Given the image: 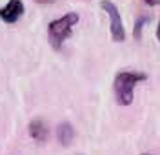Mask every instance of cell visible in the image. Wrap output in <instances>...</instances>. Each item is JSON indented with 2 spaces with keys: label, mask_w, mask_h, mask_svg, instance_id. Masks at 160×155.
I'll return each mask as SVG.
<instances>
[{
  "label": "cell",
  "mask_w": 160,
  "mask_h": 155,
  "mask_svg": "<svg viewBox=\"0 0 160 155\" xmlns=\"http://www.w3.org/2000/svg\"><path fill=\"white\" fill-rule=\"evenodd\" d=\"M57 137H58V141L62 142V146H69L73 142V139H75V130H73V126L69 122H62L58 124V128H57Z\"/></svg>",
  "instance_id": "8992f818"
},
{
  "label": "cell",
  "mask_w": 160,
  "mask_h": 155,
  "mask_svg": "<svg viewBox=\"0 0 160 155\" xmlns=\"http://www.w3.org/2000/svg\"><path fill=\"white\" fill-rule=\"evenodd\" d=\"M24 2L22 0H9L2 9H0V20L6 24H15L18 22V18L24 15Z\"/></svg>",
  "instance_id": "277c9868"
},
{
  "label": "cell",
  "mask_w": 160,
  "mask_h": 155,
  "mask_svg": "<svg viewBox=\"0 0 160 155\" xmlns=\"http://www.w3.org/2000/svg\"><path fill=\"white\" fill-rule=\"evenodd\" d=\"M78 20H80V15L71 11V13H66L64 17H60L57 20L49 22L48 37H49V44L53 46V49H60L64 46V42L71 37L73 28L78 24Z\"/></svg>",
  "instance_id": "7a4b0ae2"
},
{
  "label": "cell",
  "mask_w": 160,
  "mask_h": 155,
  "mask_svg": "<svg viewBox=\"0 0 160 155\" xmlns=\"http://www.w3.org/2000/svg\"><path fill=\"white\" fill-rule=\"evenodd\" d=\"M28 132H29L31 139L37 141V142H44V141L48 139V126L44 124L42 119H35V121H31L29 126H28Z\"/></svg>",
  "instance_id": "5b68a950"
},
{
  "label": "cell",
  "mask_w": 160,
  "mask_h": 155,
  "mask_svg": "<svg viewBox=\"0 0 160 155\" xmlns=\"http://www.w3.org/2000/svg\"><path fill=\"white\" fill-rule=\"evenodd\" d=\"M35 2H38V4H53V2H57V0H35Z\"/></svg>",
  "instance_id": "9c48e42d"
},
{
  "label": "cell",
  "mask_w": 160,
  "mask_h": 155,
  "mask_svg": "<svg viewBox=\"0 0 160 155\" xmlns=\"http://www.w3.org/2000/svg\"><path fill=\"white\" fill-rule=\"evenodd\" d=\"M100 8L108 13L109 17V29H111V39L115 42H124L126 40V29H124V24L120 18V11L118 8L111 2V0H102L100 2Z\"/></svg>",
  "instance_id": "3957f363"
},
{
  "label": "cell",
  "mask_w": 160,
  "mask_h": 155,
  "mask_svg": "<svg viewBox=\"0 0 160 155\" xmlns=\"http://www.w3.org/2000/svg\"><path fill=\"white\" fill-rule=\"evenodd\" d=\"M148 6H157V4H160V0H144Z\"/></svg>",
  "instance_id": "ba28073f"
},
{
  "label": "cell",
  "mask_w": 160,
  "mask_h": 155,
  "mask_svg": "<svg viewBox=\"0 0 160 155\" xmlns=\"http://www.w3.org/2000/svg\"><path fill=\"white\" fill-rule=\"evenodd\" d=\"M142 155H153V153H142Z\"/></svg>",
  "instance_id": "8fae6325"
},
{
  "label": "cell",
  "mask_w": 160,
  "mask_h": 155,
  "mask_svg": "<svg viewBox=\"0 0 160 155\" xmlns=\"http://www.w3.org/2000/svg\"><path fill=\"white\" fill-rule=\"evenodd\" d=\"M148 75L138 71H120L117 73L115 80H113V91L115 99L120 106H129L133 102V90L135 86L142 80H146Z\"/></svg>",
  "instance_id": "6da1fadb"
},
{
  "label": "cell",
  "mask_w": 160,
  "mask_h": 155,
  "mask_svg": "<svg viewBox=\"0 0 160 155\" xmlns=\"http://www.w3.org/2000/svg\"><path fill=\"white\" fill-rule=\"evenodd\" d=\"M157 39H158V42H160V22H158V28H157Z\"/></svg>",
  "instance_id": "30bf717a"
},
{
  "label": "cell",
  "mask_w": 160,
  "mask_h": 155,
  "mask_svg": "<svg viewBox=\"0 0 160 155\" xmlns=\"http://www.w3.org/2000/svg\"><path fill=\"white\" fill-rule=\"evenodd\" d=\"M146 22H149V17H138L137 22H135V31H133V35H135L137 40L140 39V33H142V28H144Z\"/></svg>",
  "instance_id": "52a82bcc"
}]
</instances>
